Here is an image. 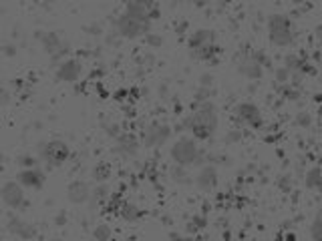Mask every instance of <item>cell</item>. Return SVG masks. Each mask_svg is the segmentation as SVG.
I'll return each instance as SVG.
<instances>
[{
	"mask_svg": "<svg viewBox=\"0 0 322 241\" xmlns=\"http://www.w3.org/2000/svg\"><path fill=\"white\" fill-rule=\"evenodd\" d=\"M195 185L201 191H211L218 185V171H216V167H211V165L201 167L199 173L195 175Z\"/></svg>",
	"mask_w": 322,
	"mask_h": 241,
	"instance_id": "5bb4252c",
	"label": "cell"
},
{
	"mask_svg": "<svg viewBox=\"0 0 322 241\" xmlns=\"http://www.w3.org/2000/svg\"><path fill=\"white\" fill-rule=\"evenodd\" d=\"M171 179H173V181H177V183H187V181H189V175H187L185 167L177 165V167H173V169H171Z\"/></svg>",
	"mask_w": 322,
	"mask_h": 241,
	"instance_id": "ffe728a7",
	"label": "cell"
},
{
	"mask_svg": "<svg viewBox=\"0 0 322 241\" xmlns=\"http://www.w3.org/2000/svg\"><path fill=\"white\" fill-rule=\"evenodd\" d=\"M115 30L121 38H129V40H135L139 36H145L151 32V20H137L129 14H121L115 18Z\"/></svg>",
	"mask_w": 322,
	"mask_h": 241,
	"instance_id": "3957f363",
	"label": "cell"
},
{
	"mask_svg": "<svg viewBox=\"0 0 322 241\" xmlns=\"http://www.w3.org/2000/svg\"><path fill=\"white\" fill-rule=\"evenodd\" d=\"M109 175H111V171H109V167H107V165H99V167H95V169H93V177H95L99 183H103Z\"/></svg>",
	"mask_w": 322,
	"mask_h": 241,
	"instance_id": "7402d4cb",
	"label": "cell"
},
{
	"mask_svg": "<svg viewBox=\"0 0 322 241\" xmlns=\"http://www.w3.org/2000/svg\"><path fill=\"white\" fill-rule=\"evenodd\" d=\"M93 235H95V239L97 241H107L109 237H111V227H109V225H105V223H99V225L95 227Z\"/></svg>",
	"mask_w": 322,
	"mask_h": 241,
	"instance_id": "44dd1931",
	"label": "cell"
},
{
	"mask_svg": "<svg viewBox=\"0 0 322 241\" xmlns=\"http://www.w3.org/2000/svg\"><path fill=\"white\" fill-rule=\"evenodd\" d=\"M36 36L40 38V42H42V48L52 56V58H61L63 56V52L67 50V46H65V42L55 34V32H36Z\"/></svg>",
	"mask_w": 322,
	"mask_h": 241,
	"instance_id": "9c48e42d",
	"label": "cell"
},
{
	"mask_svg": "<svg viewBox=\"0 0 322 241\" xmlns=\"http://www.w3.org/2000/svg\"><path fill=\"white\" fill-rule=\"evenodd\" d=\"M143 38H145V44H147V46H153V48H157V46H161V44H163V36H159V34H153V32L145 34Z\"/></svg>",
	"mask_w": 322,
	"mask_h": 241,
	"instance_id": "603a6c76",
	"label": "cell"
},
{
	"mask_svg": "<svg viewBox=\"0 0 322 241\" xmlns=\"http://www.w3.org/2000/svg\"><path fill=\"white\" fill-rule=\"evenodd\" d=\"M67 157H69V147H67V143H63L59 139L46 141L38 147V159L42 163H46L50 169L63 165L67 161Z\"/></svg>",
	"mask_w": 322,
	"mask_h": 241,
	"instance_id": "277c9868",
	"label": "cell"
},
{
	"mask_svg": "<svg viewBox=\"0 0 322 241\" xmlns=\"http://www.w3.org/2000/svg\"><path fill=\"white\" fill-rule=\"evenodd\" d=\"M276 78H278V81H284V78H286V70H282V68H280V70H278V74H276Z\"/></svg>",
	"mask_w": 322,
	"mask_h": 241,
	"instance_id": "83f0119b",
	"label": "cell"
},
{
	"mask_svg": "<svg viewBox=\"0 0 322 241\" xmlns=\"http://www.w3.org/2000/svg\"><path fill=\"white\" fill-rule=\"evenodd\" d=\"M137 147H139V141H137L135 135H131V133H121V135L117 137V149H119V153H123V155H135V153H137Z\"/></svg>",
	"mask_w": 322,
	"mask_h": 241,
	"instance_id": "2e32d148",
	"label": "cell"
},
{
	"mask_svg": "<svg viewBox=\"0 0 322 241\" xmlns=\"http://www.w3.org/2000/svg\"><path fill=\"white\" fill-rule=\"evenodd\" d=\"M57 76L59 81H65V83H75L79 76H81V64L73 58H67L59 64V70H57Z\"/></svg>",
	"mask_w": 322,
	"mask_h": 241,
	"instance_id": "9a60e30c",
	"label": "cell"
},
{
	"mask_svg": "<svg viewBox=\"0 0 322 241\" xmlns=\"http://www.w3.org/2000/svg\"><path fill=\"white\" fill-rule=\"evenodd\" d=\"M8 229H10L14 235L24 237V239H28V237L34 235V227L28 225V223H24V221H20L18 217H10V219H8Z\"/></svg>",
	"mask_w": 322,
	"mask_h": 241,
	"instance_id": "e0dca14e",
	"label": "cell"
},
{
	"mask_svg": "<svg viewBox=\"0 0 322 241\" xmlns=\"http://www.w3.org/2000/svg\"><path fill=\"white\" fill-rule=\"evenodd\" d=\"M294 2H300V0H294Z\"/></svg>",
	"mask_w": 322,
	"mask_h": 241,
	"instance_id": "f546056e",
	"label": "cell"
},
{
	"mask_svg": "<svg viewBox=\"0 0 322 241\" xmlns=\"http://www.w3.org/2000/svg\"><path fill=\"white\" fill-rule=\"evenodd\" d=\"M111 199V189L105 185V183H99V185H95L93 187V191H91V207L95 209V205H101V203H105V201H109Z\"/></svg>",
	"mask_w": 322,
	"mask_h": 241,
	"instance_id": "ac0fdd59",
	"label": "cell"
},
{
	"mask_svg": "<svg viewBox=\"0 0 322 241\" xmlns=\"http://www.w3.org/2000/svg\"><path fill=\"white\" fill-rule=\"evenodd\" d=\"M268 32H270V40L276 46H284L290 42V22L280 14L268 18Z\"/></svg>",
	"mask_w": 322,
	"mask_h": 241,
	"instance_id": "5b68a950",
	"label": "cell"
},
{
	"mask_svg": "<svg viewBox=\"0 0 322 241\" xmlns=\"http://www.w3.org/2000/svg\"><path fill=\"white\" fill-rule=\"evenodd\" d=\"M171 159L181 165V167H189V165H199L203 159L201 149L197 147V141L193 137H179L173 145H171Z\"/></svg>",
	"mask_w": 322,
	"mask_h": 241,
	"instance_id": "7a4b0ae2",
	"label": "cell"
},
{
	"mask_svg": "<svg viewBox=\"0 0 322 241\" xmlns=\"http://www.w3.org/2000/svg\"><path fill=\"white\" fill-rule=\"evenodd\" d=\"M91 191H93V187L87 181L77 179L67 187V197L71 203H85L91 199Z\"/></svg>",
	"mask_w": 322,
	"mask_h": 241,
	"instance_id": "7c38bea8",
	"label": "cell"
},
{
	"mask_svg": "<svg viewBox=\"0 0 322 241\" xmlns=\"http://www.w3.org/2000/svg\"><path fill=\"white\" fill-rule=\"evenodd\" d=\"M48 241H63V239H48Z\"/></svg>",
	"mask_w": 322,
	"mask_h": 241,
	"instance_id": "f1b7e54d",
	"label": "cell"
},
{
	"mask_svg": "<svg viewBox=\"0 0 322 241\" xmlns=\"http://www.w3.org/2000/svg\"><path fill=\"white\" fill-rule=\"evenodd\" d=\"M169 137H171L169 125H165V123H153V125H149V127L143 131L141 143H143L145 147L155 149V147H161Z\"/></svg>",
	"mask_w": 322,
	"mask_h": 241,
	"instance_id": "8992f818",
	"label": "cell"
},
{
	"mask_svg": "<svg viewBox=\"0 0 322 241\" xmlns=\"http://www.w3.org/2000/svg\"><path fill=\"white\" fill-rule=\"evenodd\" d=\"M119 215H121L125 221H137V219H139V215H141V211L137 209V205H135V203H131V201H123V203H121V207H119Z\"/></svg>",
	"mask_w": 322,
	"mask_h": 241,
	"instance_id": "d6986e66",
	"label": "cell"
},
{
	"mask_svg": "<svg viewBox=\"0 0 322 241\" xmlns=\"http://www.w3.org/2000/svg\"><path fill=\"white\" fill-rule=\"evenodd\" d=\"M191 4H195V6H199V8H203V6H207L209 4V0H189Z\"/></svg>",
	"mask_w": 322,
	"mask_h": 241,
	"instance_id": "484cf974",
	"label": "cell"
},
{
	"mask_svg": "<svg viewBox=\"0 0 322 241\" xmlns=\"http://www.w3.org/2000/svg\"><path fill=\"white\" fill-rule=\"evenodd\" d=\"M234 117L242 127H260L262 123V115L258 111V107L254 103H240L234 109Z\"/></svg>",
	"mask_w": 322,
	"mask_h": 241,
	"instance_id": "52a82bcc",
	"label": "cell"
},
{
	"mask_svg": "<svg viewBox=\"0 0 322 241\" xmlns=\"http://www.w3.org/2000/svg\"><path fill=\"white\" fill-rule=\"evenodd\" d=\"M238 70H240V74L242 76H246V78H250V81H254V78H258L260 74H262V66H260V62H258V54H240V60H238Z\"/></svg>",
	"mask_w": 322,
	"mask_h": 241,
	"instance_id": "30bf717a",
	"label": "cell"
},
{
	"mask_svg": "<svg viewBox=\"0 0 322 241\" xmlns=\"http://www.w3.org/2000/svg\"><path fill=\"white\" fill-rule=\"evenodd\" d=\"M240 135H242V133H238V131H232V133L228 135V139H226V143H236V141L240 139Z\"/></svg>",
	"mask_w": 322,
	"mask_h": 241,
	"instance_id": "d4e9b609",
	"label": "cell"
},
{
	"mask_svg": "<svg viewBox=\"0 0 322 241\" xmlns=\"http://www.w3.org/2000/svg\"><path fill=\"white\" fill-rule=\"evenodd\" d=\"M16 181L26 189H40L44 185V173L36 167H28V169H22L18 173Z\"/></svg>",
	"mask_w": 322,
	"mask_h": 241,
	"instance_id": "8fae6325",
	"label": "cell"
},
{
	"mask_svg": "<svg viewBox=\"0 0 322 241\" xmlns=\"http://www.w3.org/2000/svg\"><path fill=\"white\" fill-rule=\"evenodd\" d=\"M181 127L187 133H191L195 139H209L218 129V111H216L213 103L211 101L199 103L193 109V113L183 119Z\"/></svg>",
	"mask_w": 322,
	"mask_h": 241,
	"instance_id": "6da1fadb",
	"label": "cell"
},
{
	"mask_svg": "<svg viewBox=\"0 0 322 241\" xmlns=\"http://www.w3.org/2000/svg\"><path fill=\"white\" fill-rule=\"evenodd\" d=\"M0 197L4 201L6 207L10 209H20V207H26V199H24V191H22V185L18 181H8L2 185V191H0Z\"/></svg>",
	"mask_w": 322,
	"mask_h": 241,
	"instance_id": "ba28073f",
	"label": "cell"
},
{
	"mask_svg": "<svg viewBox=\"0 0 322 241\" xmlns=\"http://www.w3.org/2000/svg\"><path fill=\"white\" fill-rule=\"evenodd\" d=\"M18 165H20L22 169H28V167H34V165H36V161H34L32 157L24 155V157H20V159H18Z\"/></svg>",
	"mask_w": 322,
	"mask_h": 241,
	"instance_id": "cb8c5ba5",
	"label": "cell"
},
{
	"mask_svg": "<svg viewBox=\"0 0 322 241\" xmlns=\"http://www.w3.org/2000/svg\"><path fill=\"white\" fill-rule=\"evenodd\" d=\"M143 2H145L149 8H153V6H157V4H159L161 0H143Z\"/></svg>",
	"mask_w": 322,
	"mask_h": 241,
	"instance_id": "4316f807",
	"label": "cell"
},
{
	"mask_svg": "<svg viewBox=\"0 0 322 241\" xmlns=\"http://www.w3.org/2000/svg\"><path fill=\"white\" fill-rule=\"evenodd\" d=\"M216 44V32L209 28H197L189 36V50H201Z\"/></svg>",
	"mask_w": 322,
	"mask_h": 241,
	"instance_id": "4fadbf2b",
	"label": "cell"
}]
</instances>
